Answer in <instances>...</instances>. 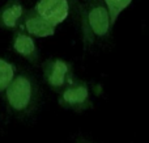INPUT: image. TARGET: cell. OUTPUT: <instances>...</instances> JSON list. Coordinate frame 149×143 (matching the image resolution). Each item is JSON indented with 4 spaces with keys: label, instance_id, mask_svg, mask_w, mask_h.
I'll return each instance as SVG.
<instances>
[{
    "label": "cell",
    "instance_id": "cell-11",
    "mask_svg": "<svg viewBox=\"0 0 149 143\" xmlns=\"http://www.w3.org/2000/svg\"><path fill=\"white\" fill-rule=\"evenodd\" d=\"M73 1H76V0H73Z\"/></svg>",
    "mask_w": 149,
    "mask_h": 143
},
{
    "label": "cell",
    "instance_id": "cell-4",
    "mask_svg": "<svg viewBox=\"0 0 149 143\" xmlns=\"http://www.w3.org/2000/svg\"><path fill=\"white\" fill-rule=\"evenodd\" d=\"M24 25H25L29 34L36 37H49L55 33V26L50 24L49 21H46L45 18H42L37 13L36 9L25 18Z\"/></svg>",
    "mask_w": 149,
    "mask_h": 143
},
{
    "label": "cell",
    "instance_id": "cell-7",
    "mask_svg": "<svg viewBox=\"0 0 149 143\" xmlns=\"http://www.w3.org/2000/svg\"><path fill=\"white\" fill-rule=\"evenodd\" d=\"M67 71H68V67L63 60H55L54 64H52L51 72H50V75H49L50 84L54 87H60L64 83Z\"/></svg>",
    "mask_w": 149,
    "mask_h": 143
},
{
    "label": "cell",
    "instance_id": "cell-9",
    "mask_svg": "<svg viewBox=\"0 0 149 143\" xmlns=\"http://www.w3.org/2000/svg\"><path fill=\"white\" fill-rule=\"evenodd\" d=\"M88 99V89L85 87L80 86L76 88H71L63 95V100L68 104H80Z\"/></svg>",
    "mask_w": 149,
    "mask_h": 143
},
{
    "label": "cell",
    "instance_id": "cell-1",
    "mask_svg": "<svg viewBox=\"0 0 149 143\" xmlns=\"http://www.w3.org/2000/svg\"><path fill=\"white\" fill-rule=\"evenodd\" d=\"M82 26L86 38H102L110 32L111 18L103 0H89L82 11Z\"/></svg>",
    "mask_w": 149,
    "mask_h": 143
},
{
    "label": "cell",
    "instance_id": "cell-2",
    "mask_svg": "<svg viewBox=\"0 0 149 143\" xmlns=\"http://www.w3.org/2000/svg\"><path fill=\"white\" fill-rule=\"evenodd\" d=\"M36 11L42 18L56 26L68 17L70 0H39Z\"/></svg>",
    "mask_w": 149,
    "mask_h": 143
},
{
    "label": "cell",
    "instance_id": "cell-6",
    "mask_svg": "<svg viewBox=\"0 0 149 143\" xmlns=\"http://www.w3.org/2000/svg\"><path fill=\"white\" fill-rule=\"evenodd\" d=\"M13 47L18 54L24 55L26 58H33L36 55V43L33 38L25 33H17L13 41Z\"/></svg>",
    "mask_w": 149,
    "mask_h": 143
},
{
    "label": "cell",
    "instance_id": "cell-10",
    "mask_svg": "<svg viewBox=\"0 0 149 143\" xmlns=\"http://www.w3.org/2000/svg\"><path fill=\"white\" fill-rule=\"evenodd\" d=\"M13 67L8 62L0 59V91L8 88L13 79Z\"/></svg>",
    "mask_w": 149,
    "mask_h": 143
},
{
    "label": "cell",
    "instance_id": "cell-3",
    "mask_svg": "<svg viewBox=\"0 0 149 143\" xmlns=\"http://www.w3.org/2000/svg\"><path fill=\"white\" fill-rule=\"evenodd\" d=\"M31 97V86L30 81L26 78H20L15 79L10 81L7 89V99L9 101L10 107L15 108L16 110H22L30 102Z\"/></svg>",
    "mask_w": 149,
    "mask_h": 143
},
{
    "label": "cell",
    "instance_id": "cell-8",
    "mask_svg": "<svg viewBox=\"0 0 149 143\" xmlns=\"http://www.w3.org/2000/svg\"><path fill=\"white\" fill-rule=\"evenodd\" d=\"M103 1H105L109 13H110L111 25H115L118 16L122 13V11H124L131 4L132 0H103Z\"/></svg>",
    "mask_w": 149,
    "mask_h": 143
},
{
    "label": "cell",
    "instance_id": "cell-5",
    "mask_svg": "<svg viewBox=\"0 0 149 143\" xmlns=\"http://www.w3.org/2000/svg\"><path fill=\"white\" fill-rule=\"evenodd\" d=\"M24 16V7L18 0H10L0 11V25L13 29L18 25Z\"/></svg>",
    "mask_w": 149,
    "mask_h": 143
}]
</instances>
